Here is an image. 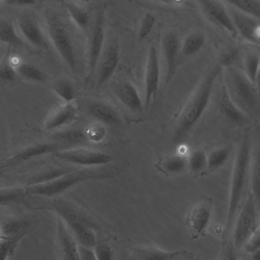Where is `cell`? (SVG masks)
I'll return each mask as SVG.
<instances>
[{
    "label": "cell",
    "instance_id": "681fc988",
    "mask_svg": "<svg viewBox=\"0 0 260 260\" xmlns=\"http://www.w3.org/2000/svg\"><path fill=\"white\" fill-rule=\"evenodd\" d=\"M251 255L253 259L260 260V249L255 251Z\"/></svg>",
    "mask_w": 260,
    "mask_h": 260
},
{
    "label": "cell",
    "instance_id": "b9f144b4",
    "mask_svg": "<svg viewBox=\"0 0 260 260\" xmlns=\"http://www.w3.org/2000/svg\"><path fill=\"white\" fill-rule=\"evenodd\" d=\"M17 74L15 68L9 57L2 61L0 67V78L2 81L10 82L13 81Z\"/></svg>",
    "mask_w": 260,
    "mask_h": 260
},
{
    "label": "cell",
    "instance_id": "f907efd6",
    "mask_svg": "<svg viewBox=\"0 0 260 260\" xmlns=\"http://www.w3.org/2000/svg\"><path fill=\"white\" fill-rule=\"evenodd\" d=\"M78 2L82 4H88L90 3L92 0H76Z\"/></svg>",
    "mask_w": 260,
    "mask_h": 260
},
{
    "label": "cell",
    "instance_id": "1f68e13d",
    "mask_svg": "<svg viewBox=\"0 0 260 260\" xmlns=\"http://www.w3.org/2000/svg\"><path fill=\"white\" fill-rule=\"evenodd\" d=\"M235 9L260 20V0H223Z\"/></svg>",
    "mask_w": 260,
    "mask_h": 260
},
{
    "label": "cell",
    "instance_id": "9a60e30c",
    "mask_svg": "<svg viewBox=\"0 0 260 260\" xmlns=\"http://www.w3.org/2000/svg\"><path fill=\"white\" fill-rule=\"evenodd\" d=\"M228 10L238 34L246 41L260 46V20L230 6Z\"/></svg>",
    "mask_w": 260,
    "mask_h": 260
},
{
    "label": "cell",
    "instance_id": "44dd1931",
    "mask_svg": "<svg viewBox=\"0 0 260 260\" xmlns=\"http://www.w3.org/2000/svg\"><path fill=\"white\" fill-rule=\"evenodd\" d=\"M114 92L120 102L126 107L136 113L142 112L144 105L139 92L130 82L123 81L118 83Z\"/></svg>",
    "mask_w": 260,
    "mask_h": 260
},
{
    "label": "cell",
    "instance_id": "ac0fdd59",
    "mask_svg": "<svg viewBox=\"0 0 260 260\" xmlns=\"http://www.w3.org/2000/svg\"><path fill=\"white\" fill-rule=\"evenodd\" d=\"M58 145L51 143L41 142L28 145L6 159L4 168L23 162L34 157L56 151Z\"/></svg>",
    "mask_w": 260,
    "mask_h": 260
},
{
    "label": "cell",
    "instance_id": "74e56055",
    "mask_svg": "<svg viewBox=\"0 0 260 260\" xmlns=\"http://www.w3.org/2000/svg\"><path fill=\"white\" fill-rule=\"evenodd\" d=\"M23 236L12 237L1 236L0 239V259L5 260L12 256Z\"/></svg>",
    "mask_w": 260,
    "mask_h": 260
},
{
    "label": "cell",
    "instance_id": "e0dca14e",
    "mask_svg": "<svg viewBox=\"0 0 260 260\" xmlns=\"http://www.w3.org/2000/svg\"><path fill=\"white\" fill-rule=\"evenodd\" d=\"M180 47L179 38L176 33L169 31L164 34L161 40V48L166 67V84L171 81L177 70Z\"/></svg>",
    "mask_w": 260,
    "mask_h": 260
},
{
    "label": "cell",
    "instance_id": "8992f818",
    "mask_svg": "<svg viewBox=\"0 0 260 260\" xmlns=\"http://www.w3.org/2000/svg\"><path fill=\"white\" fill-rule=\"evenodd\" d=\"M47 33L54 48L73 73L77 71V61L73 43L63 20L53 11L45 14Z\"/></svg>",
    "mask_w": 260,
    "mask_h": 260
},
{
    "label": "cell",
    "instance_id": "4316f807",
    "mask_svg": "<svg viewBox=\"0 0 260 260\" xmlns=\"http://www.w3.org/2000/svg\"><path fill=\"white\" fill-rule=\"evenodd\" d=\"M206 42L205 36L199 31H193L188 34L181 44L180 51L186 57L198 53Z\"/></svg>",
    "mask_w": 260,
    "mask_h": 260
},
{
    "label": "cell",
    "instance_id": "6da1fadb",
    "mask_svg": "<svg viewBox=\"0 0 260 260\" xmlns=\"http://www.w3.org/2000/svg\"><path fill=\"white\" fill-rule=\"evenodd\" d=\"M249 131H245L237 151L230 183L228 208L222 238L225 240L233 228L237 214L246 197L250 179L252 156V144Z\"/></svg>",
    "mask_w": 260,
    "mask_h": 260
},
{
    "label": "cell",
    "instance_id": "52a82bcc",
    "mask_svg": "<svg viewBox=\"0 0 260 260\" xmlns=\"http://www.w3.org/2000/svg\"><path fill=\"white\" fill-rule=\"evenodd\" d=\"M107 5L99 8L91 30L87 37L86 58V80L90 79L96 69L98 63L104 48L105 20Z\"/></svg>",
    "mask_w": 260,
    "mask_h": 260
},
{
    "label": "cell",
    "instance_id": "4fadbf2b",
    "mask_svg": "<svg viewBox=\"0 0 260 260\" xmlns=\"http://www.w3.org/2000/svg\"><path fill=\"white\" fill-rule=\"evenodd\" d=\"M16 21L21 35L31 45L41 50L48 49L43 30L34 12L23 11L18 15Z\"/></svg>",
    "mask_w": 260,
    "mask_h": 260
},
{
    "label": "cell",
    "instance_id": "60d3db41",
    "mask_svg": "<svg viewBox=\"0 0 260 260\" xmlns=\"http://www.w3.org/2000/svg\"><path fill=\"white\" fill-rule=\"evenodd\" d=\"M156 22L155 17L151 13L144 16L139 29L138 38L140 40L145 39L153 30Z\"/></svg>",
    "mask_w": 260,
    "mask_h": 260
},
{
    "label": "cell",
    "instance_id": "4dcf8cb0",
    "mask_svg": "<svg viewBox=\"0 0 260 260\" xmlns=\"http://www.w3.org/2000/svg\"><path fill=\"white\" fill-rule=\"evenodd\" d=\"M26 187H4L0 189L1 206L18 203L27 196Z\"/></svg>",
    "mask_w": 260,
    "mask_h": 260
},
{
    "label": "cell",
    "instance_id": "ba28073f",
    "mask_svg": "<svg viewBox=\"0 0 260 260\" xmlns=\"http://www.w3.org/2000/svg\"><path fill=\"white\" fill-rule=\"evenodd\" d=\"M257 204L251 193L246 197L240 209L233 225V243L237 250L242 249L244 244L259 226Z\"/></svg>",
    "mask_w": 260,
    "mask_h": 260
},
{
    "label": "cell",
    "instance_id": "ee69618b",
    "mask_svg": "<svg viewBox=\"0 0 260 260\" xmlns=\"http://www.w3.org/2000/svg\"><path fill=\"white\" fill-rule=\"evenodd\" d=\"M93 249L97 259L108 260L112 259L113 251L109 244L106 243H97Z\"/></svg>",
    "mask_w": 260,
    "mask_h": 260
},
{
    "label": "cell",
    "instance_id": "30bf717a",
    "mask_svg": "<svg viewBox=\"0 0 260 260\" xmlns=\"http://www.w3.org/2000/svg\"><path fill=\"white\" fill-rule=\"evenodd\" d=\"M212 210V204L209 198H201L191 206L185 220L191 239L205 235L211 220Z\"/></svg>",
    "mask_w": 260,
    "mask_h": 260
},
{
    "label": "cell",
    "instance_id": "db71d44e",
    "mask_svg": "<svg viewBox=\"0 0 260 260\" xmlns=\"http://www.w3.org/2000/svg\"><path fill=\"white\" fill-rule=\"evenodd\" d=\"M260 226V225H259Z\"/></svg>",
    "mask_w": 260,
    "mask_h": 260
},
{
    "label": "cell",
    "instance_id": "e575fe53",
    "mask_svg": "<svg viewBox=\"0 0 260 260\" xmlns=\"http://www.w3.org/2000/svg\"><path fill=\"white\" fill-rule=\"evenodd\" d=\"M259 64L260 53L250 52L243 59V72L246 78L253 85L255 84Z\"/></svg>",
    "mask_w": 260,
    "mask_h": 260
},
{
    "label": "cell",
    "instance_id": "7bdbcfd3",
    "mask_svg": "<svg viewBox=\"0 0 260 260\" xmlns=\"http://www.w3.org/2000/svg\"><path fill=\"white\" fill-rule=\"evenodd\" d=\"M242 249L248 254H252L260 249V226L252 233Z\"/></svg>",
    "mask_w": 260,
    "mask_h": 260
},
{
    "label": "cell",
    "instance_id": "ab89813d",
    "mask_svg": "<svg viewBox=\"0 0 260 260\" xmlns=\"http://www.w3.org/2000/svg\"><path fill=\"white\" fill-rule=\"evenodd\" d=\"M85 131L88 141L94 143L102 141L106 135L104 124L99 122L91 124Z\"/></svg>",
    "mask_w": 260,
    "mask_h": 260
},
{
    "label": "cell",
    "instance_id": "f5cc1de1",
    "mask_svg": "<svg viewBox=\"0 0 260 260\" xmlns=\"http://www.w3.org/2000/svg\"><path fill=\"white\" fill-rule=\"evenodd\" d=\"M257 133L259 140L260 141V127H257Z\"/></svg>",
    "mask_w": 260,
    "mask_h": 260
},
{
    "label": "cell",
    "instance_id": "7dc6e473",
    "mask_svg": "<svg viewBox=\"0 0 260 260\" xmlns=\"http://www.w3.org/2000/svg\"><path fill=\"white\" fill-rule=\"evenodd\" d=\"M169 5H178L182 3L185 0H155Z\"/></svg>",
    "mask_w": 260,
    "mask_h": 260
},
{
    "label": "cell",
    "instance_id": "7c38bea8",
    "mask_svg": "<svg viewBox=\"0 0 260 260\" xmlns=\"http://www.w3.org/2000/svg\"><path fill=\"white\" fill-rule=\"evenodd\" d=\"M207 19L219 28L233 36L238 34L226 8L217 0H196Z\"/></svg>",
    "mask_w": 260,
    "mask_h": 260
},
{
    "label": "cell",
    "instance_id": "7402d4cb",
    "mask_svg": "<svg viewBox=\"0 0 260 260\" xmlns=\"http://www.w3.org/2000/svg\"><path fill=\"white\" fill-rule=\"evenodd\" d=\"M89 114L104 125H118L122 119L117 110L111 105L101 101L91 102L88 106Z\"/></svg>",
    "mask_w": 260,
    "mask_h": 260
},
{
    "label": "cell",
    "instance_id": "3957f363",
    "mask_svg": "<svg viewBox=\"0 0 260 260\" xmlns=\"http://www.w3.org/2000/svg\"><path fill=\"white\" fill-rule=\"evenodd\" d=\"M224 85L230 96L247 116L259 111V96L255 87L237 66L223 69Z\"/></svg>",
    "mask_w": 260,
    "mask_h": 260
},
{
    "label": "cell",
    "instance_id": "2e32d148",
    "mask_svg": "<svg viewBox=\"0 0 260 260\" xmlns=\"http://www.w3.org/2000/svg\"><path fill=\"white\" fill-rule=\"evenodd\" d=\"M56 247L60 258L80 259L79 243L72 231L59 215H57Z\"/></svg>",
    "mask_w": 260,
    "mask_h": 260
},
{
    "label": "cell",
    "instance_id": "f1b7e54d",
    "mask_svg": "<svg viewBox=\"0 0 260 260\" xmlns=\"http://www.w3.org/2000/svg\"><path fill=\"white\" fill-rule=\"evenodd\" d=\"M64 6L77 27L82 31H87L90 25V15L88 12L74 3L66 2Z\"/></svg>",
    "mask_w": 260,
    "mask_h": 260
},
{
    "label": "cell",
    "instance_id": "8d00e7d4",
    "mask_svg": "<svg viewBox=\"0 0 260 260\" xmlns=\"http://www.w3.org/2000/svg\"><path fill=\"white\" fill-rule=\"evenodd\" d=\"M54 92L64 103H71L75 99V91L71 82L67 79L57 80L53 85Z\"/></svg>",
    "mask_w": 260,
    "mask_h": 260
},
{
    "label": "cell",
    "instance_id": "836d02e7",
    "mask_svg": "<svg viewBox=\"0 0 260 260\" xmlns=\"http://www.w3.org/2000/svg\"><path fill=\"white\" fill-rule=\"evenodd\" d=\"M230 150L228 147H221L211 151L207 155V164L206 170L214 171L223 166L230 156Z\"/></svg>",
    "mask_w": 260,
    "mask_h": 260
},
{
    "label": "cell",
    "instance_id": "bcb514c9",
    "mask_svg": "<svg viewBox=\"0 0 260 260\" xmlns=\"http://www.w3.org/2000/svg\"><path fill=\"white\" fill-rule=\"evenodd\" d=\"M1 3L14 7H31L37 3V0H0Z\"/></svg>",
    "mask_w": 260,
    "mask_h": 260
},
{
    "label": "cell",
    "instance_id": "9c48e42d",
    "mask_svg": "<svg viewBox=\"0 0 260 260\" xmlns=\"http://www.w3.org/2000/svg\"><path fill=\"white\" fill-rule=\"evenodd\" d=\"M53 154L64 161L86 166H103L113 159L106 153L80 146L56 151Z\"/></svg>",
    "mask_w": 260,
    "mask_h": 260
},
{
    "label": "cell",
    "instance_id": "7a4b0ae2",
    "mask_svg": "<svg viewBox=\"0 0 260 260\" xmlns=\"http://www.w3.org/2000/svg\"><path fill=\"white\" fill-rule=\"evenodd\" d=\"M222 69L219 64L212 66L199 83L182 110L174 133L173 144L181 142L202 116L210 102L215 81Z\"/></svg>",
    "mask_w": 260,
    "mask_h": 260
},
{
    "label": "cell",
    "instance_id": "484cf974",
    "mask_svg": "<svg viewBox=\"0 0 260 260\" xmlns=\"http://www.w3.org/2000/svg\"><path fill=\"white\" fill-rule=\"evenodd\" d=\"M250 182L251 194L257 206H260V145L256 147L252 156Z\"/></svg>",
    "mask_w": 260,
    "mask_h": 260
},
{
    "label": "cell",
    "instance_id": "f546056e",
    "mask_svg": "<svg viewBox=\"0 0 260 260\" xmlns=\"http://www.w3.org/2000/svg\"><path fill=\"white\" fill-rule=\"evenodd\" d=\"M0 40L9 46L18 47L23 44L13 23L5 18L0 20Z\"/></svg>",
    "mask_w": 260,
    "mask_h": 260
},
{
    "label": "cell",
    "instance_id": "d6986e66",
    "mask_svg": "<svg viewBox=\"0 0 260 260\" xmlns=\"http://www.w3.org/2000/svg\"><path fill=\"white\" fill-rule=\"evenodd\" d=\"M78 116L76 106L71 103L58 106L48 116L44 123L46 130H53L73 123Z\"/></svg>",
    "mask_w": 260,
    "mask_h": 260
},
{
    "label": "cell",
    "instance_id": "816d5d0a",
    "mask_svg": "<svg viewBox=\"0 0 260 260\" xmlns=\"http://www.w3.org/2000/svg\"><path fill=\"white\" fill-rule=\"evenodd\" d=\"M56 3H57L58 4L63 5H64V4L66 3V0H54Z\"/></svg>",
    "mask_w": 260,
    "mask_h": 260
},
{
    "label": "cell",
    "instance_id": "f35d334b",
    "mask_svg": "<svg viewBox=\"0 0 260 260\" xmlns=\"http://www.w3.org/2000/svg\"><path fill=\"white\" fill-rule=\"evenodd\" d=\"M241 55L238 49L229 47L224 49L219 56V64L223 68L237 66Z\"/></svg>",
    "mask_w": 260,
    "mask_h": 260
},
{
    "label": "cell",
    "instance_id": "cb8c5ba5",
    "mask_svg": "<svg viewBox=\"0 0 260 260\" xmlns=\"http://www.w3.org/2000/svg\"><path fill=\"white\" fill-rule=\"evenodd\" d=\"M30 222L27 219L15 217H6L1 221L0 236L6 237L24 236L30 231Z\"/></svg>",
    "mask_w": 260,
    "mask_h": 260
},
{
    "label": "cell",
    "instance_id": "c3c4849f",
    "mask_svg": "<svg viewBox=\"0 0 260 260\" xmlns=\"http://www.w3.org/2000/svg\"><path fill=\"white\" fill-rule=\"evenodd\" d=\"M254 86L256 88L259 96H260V64L258 70L256 75Z\"/></svg>",
    "mask_w": 260,
    "mask_h": 260
},
{
    "label": "cell",
    "instance_id": "ffe728a7",
    "mask_svg": "<svg viewBox=\"0 0 260 260\" xmlns=\"http://www.w3.org/2000/svg\"><path fill=\"white\" fill-rule=\"evenodd\" d=\"M132 258L134 259L192 260L193 254L185 250L173 252L165 251L154 248H133Z\"/></svg>",
    "mask_w": 260,
    "mask_h": 260
},
{
    "label": "cell",
    "instance_id": "83f0119b",
    "mask_svg": "<svg viewBox=\"0 0 260 260\" xmlns=\"http://www.w3.org/2000/svg\"><path fill=\"white\" fill-rule=\"evenodd\" d=\"M53 137L66 145L72 146V148L79 147L88 140L85 131L79 128L62 131L54 134Z\"/></svg>",
    "mask_w": 260,
    "mask_h": 260
},
{
    "label": "cell",
    "instance_id": "5bb4252c",
    "mask_svg": "<svg viewBox=\"0 0 260 260\" xmlns=\"http://www.w3.org/2000/svg\"><path fill=\"white\" fill-rule=\"evenodd\" d=\"M160 79V67L156 48L151 46L148 53L144 76L145 105L147 110L157 94Z\"/></svg>",
    "mask_w": 260,
    "mask_h": 260
},
{
    "label": "cell",
    "instance_id": "5b68a950",
    "mask_svg": "<svg viewBox=\"0 0 260 260\" xmlns=\"http://www.w3.org/2000/svg\"><path fill=\"white\" fill-rule=\"evenodd\" d=\"M53 209L69 226L79 244L93 248L97 243L95 224L81 211L64 202H54Z\"/></svg>",
    "mask_w": 260,
    "mask_h": 260
},
{
    "label": "cell",
    "instance_id": "d590c367",
    "mask_svg": "<svg viewBox=\"0 0 260 260\" xmlns=\"http://www.w3.org/2000/svg\"><path fill=\"white\" fill-rule=\"evenodd\" d=\"M17 74L23 78L37 82H43L45 76L36 66L27 62H20L14 66Z\"/></svg>",
    "mask_w": 260,
    "mask_h": 260
},
{
    "label": "cell",
    "instance_id": "d6a6232c",
    "mask_svg": "<svg viewBox=\"0 0 260 260\" xmlns=\"http://www.w3.org/2000/svg\"><path fill=\"white\" fill-rule=\"evenodd\" d=\"M207 154L205 150L198 149L193 151L188 159V168L190 174L197 177L206 170Z\"/></svg>",
    "mask_w": 260,
    "mask_h": 260
},
{
    "label": "cell",
    "instance_id": "8fae6325",
    "mask_svg": "<svg viewBox=\"0 0 260 260\" xmlns=\"http://www.w3.org/2000/svg\"><path fill=\"white\" fill-rule=\"evenodd\" d=\"M120 57V45L118 39L110 40L103 51L96 67V88L102 87L114 74Z\"/></svg>",
    "mask_w": 260,
    "mask_h": 260
},
{
    "label": "cell",
    "instance_id": "f6af8a7d",
    "mask_svg": "<svg viewBox=\"0 0 260 260\" xmlns=\"http://www.w3.org/2000/svg\"><path fill=\"white\" fill-rule=\"evenodd\" d=\"M78 251L80 259H97L93 248L79 244Z\"/></svg>",
    "mask_w": 260,
    "mask_h": 260
},
{
    "label": "cell",
    "instance_id": "d4e9b609",
    "mask_svg": "<svg viewBox=\"0 0 260 260\" xmlns=\"http://www.w3.org/2000/svg\"><path fill=\"white\" fill-rule=\"evenodd\" d=\"M155 167L165 175H175L184 172L188 168V159L183 154H174L160 159Z\"/></svg>",
    "mask_w": 260,
    "mask_h": 260
},
{
    "label": "cell",
    "instance_id": "277c9868",
    "mask_svg": "<svg viewBox=\"0 0 260 260\" xmlns=\"http://www.w3.org/2000/svg\"><path fill=\"white\" fill-rule=\"evenodd\" d=\"M116 174L111 171L83 169L70 171L49 181L27 185L28 195L51 197L84 181L108 178Z\"/></svg>",
    "mask_w": 260,
    "mask_h": 260
},
{
    "label": "cell",
    "instance_id": "603a6c76",
    "mask_svg": "<svg viewBox=\"0 0 260 260\" xmlns=\"http://www.w3.org/2000/svg\"><path fill=\"white\" fill-rule=\"evenodd\" d=\"M219 108L226 119L233 124L243 125L247 121V115L232 100L224 84L221 91Z\"/></svg>",
    "mask_w": 260,
    "mask_h": 260
}]
</instances>
